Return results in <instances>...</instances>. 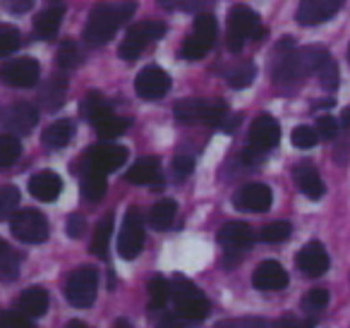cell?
I'll return each mask as SVG.
<instances>
[{
    "instance_id": "1",
    "label": "cell",
    "mask_w": 350,
    "mask_h": 328,
    "mask_svg": "<svg viewBox=\"0 0 350 328\" xmlns=\"http://www.w3.org/2000/svg\"><path fill=\"white\" fill-rule=\"evenodd\" d=\"M326 58H329V51L324 46H307V49L293 51V39H283L276 46L271 74L278 82H295V79L317 72Z\"/></svg>"
},
{
    "instance_id": "2",
    "label": "cell",
    "mask_w": 350,
    "mask_h": 328,
    "mask_svg": "<svg viewBox=\"0 0 350 328\" xmlns=\"http://www.w3.org/2000/svg\"><path fill=\"white\" fill-rule=\"evenodd\" d=\"M137 10L135 0H101L89 12L87 27H84V41L89 46H103L116 36L118 27H122Z\"/></svg>"
},
{
    "instance_id": "3",
    "label": "cell",
    "mask_w": 350,
    "mask_h": 328,
    "mask_svg": "<svg viewBox=\"0 0 350 328\" xmlns=\"http://www.w3.org/2000/svg\"><path fill=\"white\" fill-rule=\"evenodd\" d=\"M170 299L175 304V314L183 321H204L209 316V299L185 275H175L170 283Z\"/></svg>"
},
{
    "instance_id": "4",
    "label": "cell",
    "mask_w": 350,
    "mask_h": 328,
    "mask_svg": "<svg viewBox=\"0 0 350 328\" xmlns=\"http://www.w3.org/2000/svg\"><path fill=\"white\" fill-rule=\"evenodd\" d=\"M264 27L262 20L247 5H235L228 12V49L238 53L247 39H262Z\"/></svg>"
},
{
    "instance_id": "5",
    "label": "cell",
    "mask_w": 350,
    "mask_h": 328,
    "mask_svg": "<svg viewBox=\"0 0 350 328\" xmlns=\"http://www.w3.org/2000/svg\"><path fill=\"white\" fill-rule=\"evenodd\" d=\"M96 288H98V273L94 266H79L70 273L68 285H65V297L72 307L87 309L96 299Z\"/></svg>"
},
{
    "instance_id": "6",
    "label": "cell",
    "mask_w": 350,
    "mask_h": 328,
    "mask_svg": "<svg viewBox=\"0 0 350 328\" xmlns=\"http://www.w3.org/2000/svg\"><path fill=\"white\" fill-rule=\"evenodd\" d=\"M214 41H216V17L209 15V12H202V15H197L192 34L183 41L180 55L185 60H202L211 51Z\"/></svg>"
},
{
    "instance_id": "7",
    "label": "cell",
    "mask_w": 350,
    "mask_h": 328,
    "mask_svg": "<svg viewBox=\"0 0 350 328\" xmlns=\"http://www.w3.org/2000/svg\"><path fill=\"white\" fill-rule=\"evenodd\" d=\"M10 230L25 245H41L49 240V221L36 208H22L10 218Z\"/></svg>"
},
{
    "instance_id": "8",
    "label": "cell",
    "mask_w": 350,
    "mask_h": 328,
    "mask_svg": "<svg viewBox=\"0 0 350 328\" xmlns=\"http://www.w3.org/2000/svg\"><path fill=\"white\" fill-rule=\"evenodd\" d=\"M163 34H165V25H161V22H139V25L130 27V31L122 39L118 53H120L122 60H137L151 41L161 39Z\"/></svg>"
},
{
    "instance_id": "9",
    "label": "cell",
    "mask_w": 350,
    "mask_h": 328,
    "mask_svg": "<svg viewBox=\"0 0 350 328\" xmlns=\"http://www.w3.org/2000/svg\"><path fill=\"white\" fill-rule=\"evenodd\" d=\"M228 113L224 101H204V98H185L178 101L173 108V115L180 122H192V120H204V122H221Z\"/></svg>"
},
{
    "instance_id": "10",
    "label": "cell",
    "mask_w": 350,
    "mask_h": 328,
    "mask_svg": "<svg viewBox=\"0 0 350 328\" xmlns=\"http://www.w3.org/2000/svg\"><path fill=\"white\" fill-rule=\"evenodd\" d=\"M142 247H144V226H142V216L137 208H130L122 218V228L118 232V254L125 261H132L139 256Z\"/></svg>"
},
{
    "instance_id": "11",
    "label": "cell",
    "mask_w": 350,
    "mask_h": 328,
    "mask_svg": "<svg viewBox=\"0 0 350 328\" xmlns=\"http://www.w3.org/2000/svg\"><path fill=\"white\" fill-rule=\"evenodd\" d=\"M127 161V149L120 144H96L84 154V170H96V173H113Z\"/></svg>"
},
{
    "instance_id": "12",
    "label": "cell",
    "mask_w": 350,
    "mask_h": 328,
    "mask_svg": "<svg viewBox=\"0 0 350 328\" xmlns=\"http://www.w3.org/2000/svg\"><path fill=\"white\" fill-rule=\"evenodd\" d=\"M39 77H41V70L34 58L10 60V63H5L0 68V79L8 87H15V89H31L34 84H39Z\"/></svg>"
},
{
    "instance_id": "13",
    "label": "cell",
    "mask_w": 350,
    "mask_h": 328,
    "mask_svg": "<svg viewBox=\"0 0 350 328\" xmlns=\"http://www.w3.org/2000/svg\"><path fill=\"white\" fill-rule=\"evenodd\" d=\"M170 89V77L168 72H163L156 65H146L135 79V92L137 96H142L144 101H159L168 94Z\"/></svg>"
},
{
    "instance_id": "14",
    "label": "cell",
    "mask_w": 350,
    "mask_h": 328,
    "mask_svg": "<svg viewBox=\"0 0 350 328\" xmlns=\"http://www.w3.org/2000/svg\"><path fill=\"white\" fill-rule=\"evenodd\" d=\"M247 141L252 149L257 151H271L278 146V141H281V125L276 122V118L271 115H259L257 120L252 122V127H250V135H247Z\"/></svg>"
},
{
    "instance_id": "15",
    "label": "cell",
    "mask_w": 350,
    "mask_h": 328,
    "mask_svg": "<svg viewBox=\"0 0 350 328\" xmlns=\"http://www.w3.org/2000/svg\"><path fill=\"white\" fill-rule=\"evenodd\" d=\"M39 122V113L29 103H12L10 108L0 113V125L10 130L12 135H29Z\"/></svg>"
},
{
    "instance_id": "16",
    "label": "cell",
    "mask_w": 350,
    "mask_h": 328,
    "mask_svg": "<svg viewBox=\"0 0 350 328\" xmlns=\"http://www.w3.org/2000/svg\"><path fill=\"white\" fill-rule=\"evenodd\" d=\"M235 208L240 211H247V213H262V211H269L273 204V194L267 184L262 182H250L245 184L243 189H238L233 199Z\"/></svg>"
},
{
    "instance_id": "17",
    "label": "cell",
    "mask_w": 350,
    "mask_h": 328,
    "mask_svg": "<svg viewBox=\"0 0 350 328\" xmlns=\"http://www.w3.org/2000/svg\"><path fill=\"white\" fill-rule=\"evenodd\" d=\"M345 0H300L297 5V22L305 27H314L329 22L343 8Z\"/></svg>"
},
{
    "instance_id": "18",
    "label": "cell",
    "mask_w": 350,
    "mask_h": 328,
    "mask_svg": "<svg viewBox=\"0 0 350 328\" xmlns=\"http://www.w3.org/2000/svg\"><path fill=\"white\" fill-rule=\"evenodd\" d=\"M295 264L305 275H310V278H319V275H324L326 271H329V254H326V249H324L321 242L312 240V242H307L300 251H297Z\"/></svg>"
},
{
    "instance_id": "19",
    "label": "cell",
    "mask_w": 350,
    "mask_h": 328,
    "mask_svg": "<svg viewBox=\"0 0 350 328\" xmlns=\"http://www.w3.org/2000/svg\"><path fill=\"white\" fill-rule=\"evenodd\" d=\"M252 283L257 290L264 292H273V290H283L288 285V273L278 261H262L252 275Z\"/></svg>"
},
{
    "instance_id": "20",
    "label": "cell",
    "mask_w": 350,
    "mask_h": 328,
    "mask_svg": "<svg viewBox=\"0 0 350 328\" xmlns=\"http://www.w3.org/2000/svg\"><path fill=\"white\" fill-rule=\"evenodd\" d=\"M63 192V180H60L58 173L53 170H41V173L31 175L29 180V194L34 199H41V202H55Z\"/></svg>"
},
{
    "instance_id": "21",
    "label": "cell",
    "mask_w": 350,
    "mask_h": 328,
    "mask_svg": "<svg viewBox=\"0 0 350 328\" xmlns=\"http://www.w3.org/2000/svg\"><path fill=\"white\" fill-rule=\"evenodd\" d=\"M252 240H254L252 228H250L247 223H243V221H230L219 230V242L228 251L247 249V247L252 245Z\"/></svg>"
},
{
    "instance_id": "22",
    "label": "cell",
    "mask_w": 350,
    "mask_h": 328,
    "mask_svg": "<svg viewBox=\"0 0 350 328\" xmlns=\"http://www.w3.org/2000/svg\"><path fill=\"white\" fill-rule=\"evenodd\" d=\"M293 180H295L297 189H300L305 197L310 199H321L326 192L324 187V180H321V175L317 173V168L312 163H297L295 168H293Z\"/></svg>"
},
{
    "instance_id": "23",
    "label": "cell",
    "mask_w": 350,
    "mask_h": 328,
    "mask_svg": "<svg viewBox=\"0 0 350 328\" xmlns=\"http://www.w3.org/2000/svg\"><path fill=\"white\" fill-rule=\"evenodd\" d=\"M17 312L25 314L27 318H36V316H44L49 312V292L39 285H31L27 288L25 292L17 297Z\"/></svg>"
},
{
    "instance_id": "24",
    "label": "cell",
    "mask_w": 350,
    "mask_h": 328,
    "mask_svg": "<svg viewBox=\"0 0 350 328\" xmlns=\"http://www.w3.org/2000/svg\"><path fill=\"white\" fill-rule=\"evenodd\" d=\"M89 125L94 127V132H96L101 139H118V137L130 127V120H127V118H118L116 113L108 108V111H103L101 115L94 118Z\"/></svg>"
},
{
    "instance_id": "25",
    "label": "cell",
    "mask_w": 350,
    "mask_h": 328,
    "mask_svg": "<svg viewBox=\"0 0 350 328\" xmlns=\"http://www.w3.org/2000/svg\"><path fill=\"white\" fill-rule=\"evenodd\" d=\"M63 17H65V10L63 8H49V10H44L41 15L34 17V34L36 39H53L55 34H58L60 25H63Z\"/></svg>"
},
{
    "instance_id": "26",
    "label": "cell",
    "mask_w": 350,
    "mask_h": 328,
    "mask_svg": "<svg viewBox=\"0 0 350 328\" xmlns=\"http://www.w3.org/2000/svg\"><path fill=\"white\" fill-rule=\"evenodd\" d=\"M72 137H75V122L58 120L46 127L44 135H41V141H44L49 149H65V146L72 141Z\"/></svg>"
},
{
    "instance_id": "27",
    "label": "cell",
    "mask_w": 350,
    "mask_h": 328,
    "mask_svg": "<svg viewBox=\"0 0 350 328\" xmlns=\"http://www.w3.org/2000/svg\"><path fill=\"white\" fill-rule=\"evenodd\" d=\"M161 178V165L156 159H142L127 170L125 180L130 184H154Z\"/></svg>"
},
{
    "instance_id": "28",
    "label": "cell",
    "mask_w": 350,
    "mask_h": 328,
    "mask_svg": "<svg viewBox=\"0 0 350 328\" xmlns=\"http://www.w3.org/2000/svg\"><path fill=\"white\" fill-rule=\"evenodd\" d=\"M65 79L60 77H51L49 82L41 87L39 92V103L46 108V111H58L65 101Z\"/></svg>"
},
{
    "instance_id": "29",
    "label": "cell",
    "mask_w": 350,
    "mask_h": 328,
    "mask_svg": "<svg viewBox=\"0 0 350 328\" xmlns=\"http://www.w3.org/2000/svg\"><path fill=\"white\" fill-rule=\"evenodd\" d=\"M175 213H178V204L173 199H161L151 206L149 211V223L156 230H168L175 221Z\"/></svg>"
},
{
    "instance_id": "30",
    "label": "cell",
    "mask_w": 350,
    "mask_h": 328,
    "mask_svg": "<svg viewBox=\"0 0 350 328\" xmlns=\"http://www.w3.org/2000/svg\"><path fill=\"white\" fill-rule=\"evenodd\" d=\"M79 187H82V197L87 199V202H98L108 189L106 175L96 173V170H84L82 184H79Z\"/></svg>"
},
{
    "instance_id": "31",
    "label": "cell",
    "mask_w": 350,
    "mask_h": 328,
    "mask_svg": "<svg viewBox=\"0 0 350 328\" xmlns=\"http://www.w3.org/2000/svg\"><path fill=\"white\" fill-rule=\"evenodd\" d=\"M111 237H113V216H106L96 226V230H94V237H92V251L94 254L101 256V259H106Z\"/></svg>"
},
{
    "instance_id": "32",
    "label": "cell",
    "mask_w": 350,
    "mask_h": 328,
    "mask_svg": "<svg viewBox=\"0 0 350 328\" xmlns=\"http://www.w3.org/2000/svg\"><path fill=\"white\" fill-rule=\"evenodd\" d=\"M22 154V141L15 135H0V168H10Z\"/></svg>"
},
{
    "instance_id": "33",
    "label": "cell",
    "mask_w": 350,
    "mask_h": 328,
    "mask_svg": "<svg viewBox=\"0 0 350 328\" xmlns=\"http://www.w3.org/2000/svg\"><path fill=\"white\" fill-rule=\"evenodd\" d=\"M79 63H82V53L75 46V41H63L55 51V65L60 70H75Z\"/></svg>"
},
{
    "instance_id": "34",
    "label": "cell",
    "mask_w": 350,
    "mask_h": 328,
    "mask_svg": "<svg viewBox=\"0 0 350 328\" xmlns=\"http://www.w3.org/2000/svg\"><path fill=\"white\" fill-rule=\"evenodd\" d=\"M20 273V256L10 249V247H3L0 249V280L3 283H12Z\"/></svg>"
},
{
    "instance_id": "35",
    "label": "cell",
    "mask_w": 350,
    "mask_h": 328,
    "mask_svg": "<svg viewBox=\"0 0 350 328\" xmlns=\"http://www.w3.org/2000/svg\"><path fill=\"white\" fill-rule=\"evenodd\" d=\"M170 299V283L163 275H154L149 280V307L161 309Z\"/></svg>"
},
{
    "instance_id": "36",
    "label": "cell",
    "mask_w": 350,
    "mask_h": 328,
    "mask_svg": "<svg viewBox=\"0 0 350 328\" xmlns=\"http://www.w3.org/2000/svg\"><path fill=\"white\" fill-rule=\"evenodd\" d=\"M254 77H257V68L252 63H245L240 68H235L233 72H228L226 82H228L230 89H247L254 82Z\"/></svg>"
},
{
    "instance_id": "37",
    "label": "cell",
    "mask_w": 350,
    "mask_h": 328,
    "mask_svg": "<svg viewBox=\"0 0 350 328\" xmlns=\"http://www.w3.org/2000/svg\"><path fill=\"white\" fill-rule=\"evenodd\" d=\"M317 77H319V84L326 89V92H334V89H338V82H340L338 65H336V60L331 58V55L319 65V70H317Z\"/></svg>"
},
{
    "instance_id": "38",
    "label": "cell",
    "mask_w": 350,
    "mask_h": 328,
    "mask_svg": "<svg viewBox=\"0 0 350 328\" xmlns=\"http://www.w3.org/2000/svg\"><path fill=\"white\" fill-rule=\"evenodd\" d=\"M20 206V189L12 184H3L0 187V221L3 218H12V213Z\"/></svg>"
},
{
    "instance_id": "39",
    "label": "cell",
    "mask_w": 350,
    "mask_h": 328,
    "mask_svg": "<svg viewBox=\"0 0 350 328\" xmlns=\"http://www.w3.org/2000/svg\"><path fill=\"white\" fill-rule=\"evenodd\" d=\"M108 101L103 98V94H98V92H92V94H87V98H84V103H82V108H79V113H82V118L87 122H92L96 115H101L103 111H108Z\"/></svg>"
},
{
    "instance_id": "40",
    "label": "cell",
    "mask_w": 350,
    "mask_h": 328,
    "mask_svg": "<svg viewBox=\"0 0 350 328\" xmlns=\"http://www.w3.org/2000/svg\"><path fill=\"white\" fill-rule=\"evenodd\" d=\"M291 232H293V228L288 221H273L262 228V242H267V245H278V242L288 240Z\"/></svg>"
},
{
    "instance_id": "41",
    "label": "cell",
    "mask_w": 350,
    "mask_h": 328,
    "mask_svg": "<svg viewBox=\"0 0 350 328\" xmlns=\"http://www.w3.org/2000/svg\"><path fill=\"white\" fill-rule=\"evenodd\" d=\"M20 31L15 29L12 25H0V58L5 55H12L17 49H20Z\"/></svg>"
},
{
    "instance_id": "42",
    "label": "cell",
    "mask_w": 350,
    "mask_h": 328,
    "mask_svg": "<svg viewBox=\"0 0 350 328\" xmlns=\"http://www.w3.org/2000/svg\"><path fill=\"white\" fill-rule=\"evenodd\" d=\"M317 141H319V135H317V130H312L310 125H300L293 130V144H295L297 149H302V151L314 149Z\"/></svg>"
},
{
    "instance_id": "43",
    "label": "cell",
    "mask_w": 350,
    "mask_h": 328,
    "mask_svg": "<svg viewBox=\"0 0 350 328\" xmlns=\"http://www.w3.org/2000/svg\"><path fill=\"white\" fill-rule=\"evenodd\" d=\"M302 309L305 312H321V309L329 304V290H321V288H314L310 290V292H305V297H302Z\"/></svg>"
},
{
    "instance_id": "44",
    "label": "cell",
    "mask_w": 350,
    "mask_h": 328,
    "mask_svg": "<svg viewBox=\"0 0 350 328\" xmlns=\"http://www.w3.org/2000/svg\"><path fill=\"white\" fill-rule=\"evenodd\" d=\"M0 328H36L25 314L20 312H3L0 314Z\"/></svg>"
},
{
    "instance_id": "45",
    "label": "cell",
    "mask_w": 350,
    "mask_h": 328,
    "mask_svg": "<svg viewBox=\"0 0 350 328\" xmlns=\"http://www.w3.org/2000/svg\"><path fill=\"white\" fill-rule=\"evenodd\" d=\"M216 328H269V323L259 316H243V318H228V321H221Z\"/></svg>"
},
{
    "instance_id": "46",
    "label": "cell",
    "mask_w": 350,
    "mask_h": 328,
    "mask_svg": "<svg viewBox=\"0 0 350 328\" xmlns=\"http://www.w3.org/2000/svg\"><path fill=\"white\" fill-rule=\"evenodd\" d=\"M338 120L331 115H321L319 120H317V135L321 137V139H334L336 135H338Z\"/></svg>"
},
{
    "instance_id": "47",
    "label": "cell",
    "mask_w": 350,
    "mask_h": 328,
    "mask_svg": "<svg viewBox=\"0 0 350 328\" xmlns=\"http://www.w3.org/2000/svg\"><path fill=\"white\" fill-rule=\"evenodd\" d=\"M170 170H173V178H187L195 170V159H190V156H175L173 163H170Z\"/></svg>"
},
{
    "instance_id": "48",
    "label": "cell",
    "mask_w": 350,
    "mask_h": 328,
    "mask_svg": "<svg viewBox=\"0 0 350 328\" xmlns=\"http://www.w3.org/2000/svg\"><path fill=\"white\" fill-rule=\"evenodd\" d=\"M175 5L180 8L183 12H197V15H202V12H206L214 5V0H175Z\"/></svg>"
},
{
    "instance_id": "49",
    "label": "cell",
    "mask_w": 350,
    "mask_h": 328,
    "mask_svg": "<svg viewBox=\"0 0 350 328\" xmlns=\"http://www.w3.org/2000/svg\"><path fill=\"white\" fill-rule=\"evenodd\" d=\"M273 328H312V323L300 321V318H295V316H281L273 323Z\"/></svg>"
},
{
    "instance_id": "50",
    "label": "cell",
    "mask_w": 350,
    "mask_h": 328,
    "mask_svg": "<svg viewBox=\"0 0 350 328\" xmlns=\"http://www.w3.org/2000/svg\"><path fill=\"white\" fill-rule=\"evenodd\" d=\"M87 228V221L82 216H70L68 218V235L70 237H79Z\"/></svg>"
},
{
    "instance_id": "51",
    "label": "cell",
    "mask_w": 350,
    "mask_h": 328,
    "mask_svg": "<svg viewBox=\"0 0 350 328\" xmlns=\"http://www.w3.org/2000/svg\"><path fill=\"white\" fill-rule=\"evenodd\" d=\"M156 328H185V321L178 314H163L159 318V326Z\"/></svg>"
},
{
    "instance_id": "52",
    "label": "cell",
    "mask_w": 350,
    "mask_h": 328,
    "mask_svg": "<svg viewBox=\"0 0 350 328\" xmlns=\"http://www.w3.org/2000/svg\"><path fill=\"white\" fill-rule=\"evenodd\" d=\"M31 3H34V0H5L8 10H10L12 15H22V12H27L31 8Z\"/></svg>"
},
{
    "instance_id": "53",
    "label": "cell",
    "mask_w": 350,
    "mask_h": 328,
    "mask_svg": "<svg viewBox=\"0 0 350 328\" xmlns=\"http://www.w3.org/2000/svg\"><path fill=\"white\" fill-rule=\"evenodd\" d=\"M340 127H345V130H348L350 127V108H345L343 111V115H340V122H338Z\"/></svg>"
},
{
    "instance_id": "54",
    "label": "cell",
    "mask_w": 350,
    "mask_h": 328,
    "mask_svg": "<svg viewBox=\"0 0 350 328\" xmlns=\"http://www.w3.org/2000/svg\"><path fill=\"white\" fill-rule=\"evenodd\" d=\"M113 328H132V323L127 321V318H118V321L113 323Z\"/></svg>"
},
{
    "instance_id": "55",
    "label": "cell",
    "mask_w": 350,
    "mask_h": 328,
    "mask_svg": "<svg viewBox=\"0 0 350 328\" xmlns=\"http://www.w3.org/2000/svg\"><path fill=\"white\" fill-rule=\"evenodd\" d=\"M334 106V98H321V101H317V108H331Z\"/></svg>"
},
{
    "instance_id": "56",
    "label": "cell",
    "mask_w": 350,
    "mask_h": 328,
    "mask_svg": "<svg viewBox=\"0 0 350 328\" xmlns=\"http://www.w3.org/2000/svg\"><path fill=\"white\" fill-rule=\"evenodd\" d=\"M65 328H89V326H87V323H84V321H70Z\"/></svg>"
},
{
    "instance_id": "57",
    "label": "cell",
    "mask_w": 350,
    "mask_h": 328,
    "mask_svg": "<svg viewBox=\"0 0 350 328\" xmlns=\"http://www.w3.org/2000/svg\"><path fill=\"white\" fill-rule=\"evenodd\" d=\"M156 3H161L163 8H173L175 5V0H156Z\"/></svg>"
},
{
    "instance_id": "58",
    "label": "cell",
    "mask_w": 350,
    "mask_h": 328,
    "mask_svg": "<svg viewBox=\"0 0 350 328\" xmlns=\"http://www.w3.org/2000/svg\"><path fill=\"white\" fill-rule=\"evenodd\" d=\"M3 247H5V242H3V240H0V249H3Z\"/></svg>"
},
{
    "instance_id": "59",
    "label": "cell",
    "mask_w": 350,
    "mask_h": 328,
    "mask_svg": "<svg viewBox=\"0 0 350 328\" xmlns=\"http://www.w3.org/2000/svg\"><path fill=\"white\" fill-rule=\"evenodd\" d=\"M348 60H350V46H348Z\"/></svg>"
}]
</instances>
